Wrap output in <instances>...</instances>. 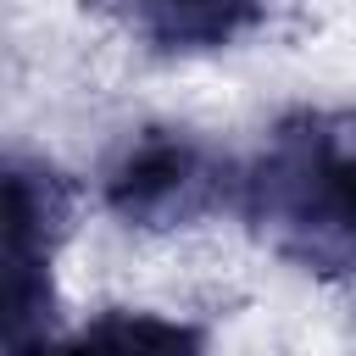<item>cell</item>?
<instances>
[{"mask_svg":"<svg viewBox=\"0 0 356 356\" xmlns=\"http://www.w3.org/2000/svg\"><path fill=\"white\" fill-rule=\"evenodd\" d=\"M122 11L156 50H222L256 28L261 0H122Z\"/></svg>","mask_w":356,"mask_h":356,"instance_id":"3","label":"cell"},{"mask_svg":"<svg viewBox=\"0 0 356 356\" xmlns=\"http://www.w3.org/2000/svg\"><path fill=\"white\" fill-rule=\"evenodd\" d=\"M100 195L128 228H178L222 200V167L184 128H139L111 156Z\"/></svg>","mask_w":356,"mask_h":356,"instance_id":"2","label":"cell"},{"mask_svg":"<svg viewBox=\"0 0 356 356\" xmlns=\"http://www.w3.org/2000/svg\"><path fill=\"white\" fill-rule=\"evenodd\" d=\"M28 356H206L200 328L161 312H106L61 345H33Z\"/></svg>","mask_w":356,"mask_h":356,"instance_id":"4","label":"cell"},{"mask_svg":"<svg viewBox=\"0 0 356 356\" xmlns=\"http://www.w3.org/2000/svg\"><path fill=\"white\" fill-rule=\"evenodd\" d=\"M245 200L295 256L356 267V111L289 117L245 178Z\"/></svg>","mask_w":356,"mask_h":356,"instance_id":"1","label":"cell"}]
</instances>
